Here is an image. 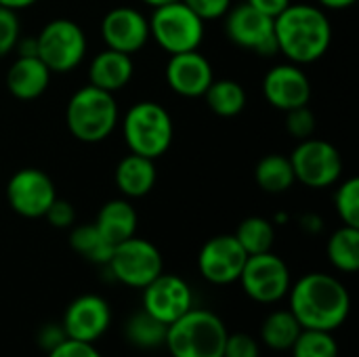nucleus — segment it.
<instances>
[{
  "label": "nucleus",
  "mask_w": 359,
  "mask_h": 357,
  "mask_svg": "<svg viewBox=\"0 0 359 357\" xmlns=\"http://www.w3.org/2000/svg\"><path fill=\"white\" fill-rule=\"evenodd\" d=\"M38 0H0V6H4V8H8V11H21V8H29V6H34Z\"/></svg>",
  "instance_id": "obj_42"
},
{
  "label": "nucleus",
  "mask_w": 359,
  "mask_h": 357,
  "mask_svg": "<svg viewBox=\"0 0 359 357\" xmlns=\"http://www.w3.org/2000/svg\"><path fill=\"white\" fill-rule=\"evenodd\" d=\"M21 36V25L15 11L0 6V57L11 53Z\"/></svg>",
  "instance_id": "obj_33"
},
{
  "label": "nucleus",
  "mask_w": 359,
  "mask_h": 357,
  "mask_svg": "<svg viewBox=\"0 0 359 357\" xmlns=\"http://www.w3.org/2000/svg\"><path fill=\"white\" fill-rule=\"evenodd\" d=\"M286 219H288V217H286L284 213H280V215L276 217V223H286Z\"/></svg>",
  "instance_id": "obj_44"
},
{
  "label": "nucleus",
  "mask_w": 359,
  "mask_h": 357,
  "mask_svg": "<svg viewBox=\"0 0 359 357\" xmlns=\"http://www.w3.org/2000/svg\"><path fill=\"white\" fill-rule=\"evenodd\" d=\"M284 124H286V130L290 137L303 141V139L313 137V133H316V114L309 109V105L294 107V109L286 112Z\"/></svg>",
  "instance_id": "obj_32"
},
{
  "label": "nucleus",
  "mask_w": 359,
  "mask_h": 357,
  "mask_svg": "<svg viewBox=\"0 0 359 357\" xmlns=\"http://www.w3.org/2000/svg\"><path fill=\"white\" fill-rule=\"evenodd\" d=\"M118 103L114 93L101 90L93 84L78 88L65 107V124L74 139L82 143L105 141L118 124Z\"/></svg>",
  "instance_id": "obj_4"
},
{
  "label": "nucleus",
  "mask_w": 359,
  "mask_h": 357,
  "mask_svg": "<svg viewBox=\"0 0 359 357\" xmlns=\"http://www.w3.org/2000/svg\"><path fill=\"white\" fill-rule=\"evenodd\" d=\"M122 133L130 154L156 160L172 145L175 126L170 114L160 103L139 101L126 112Z\"/></svg>",
  "instance_id": "obj_5"
},
{
  "label": "nucleus",
  "mask_w": 359,
  "mask_h": 357,
  "mask_svg": "<svg viewBox=\"0 0 359 357\" xmlns=\"http://www.w3.org/2000/svg\"><path fill=\"white\" fill-rule=\"evenodd\" d=\"M334 210L343 225L359 227V179L351 177L343 181L334 194Z\"/></svg>",
  "instance_id": "obj_31"
},
{
  "label": "nucleus",
  "mask_w": 359,
  "mask_h": 357,
  "mask_svg": "<svg viewBox=\"0 0 359 357\" xmlns=\"http://www.w3.org/2000/svg\"><path fill=\"white\" fill-rule=\"evenodd\" d=\"M111 326V307L101 295H80L74 299L61 320L67 339L97 343Z\"/></svg>",
  "instance_id": "obj_15"
},
{
  "label": "nucleus",
  "mask_w": 359,
  "mask_h": 357,
  "mask_svg": "<svg viewBox=\"0 0 359 357\" xmlns=\"http://www.w3.org/2000/svg\"><path fill=\"white\" fill-rule=\"evenodd\" d=\"M206 105L221 118H233L246 107V90L236 80H212L204 93Z\"/></svg>",
  "instance_id": "obj_27"
},
{
  "label": "nucleus",
  "mask_w": 359,
  "mask_h": 357,
  "mask_svg": "<svg viewBox=\"0 0 359 357\" xmlns=\"http://www.w3.org/2000/svg\"><path fill=\"white\" fill-rule=\"evenodd\" d=\"M238 282L242 284V290L250 301L259 305H273L288 295L292 278L284 259L269 250L261 255H250Z\"/></svg>",
  "instance_id": "obj_9"
},
{
  "label": "nucleus",
  "mask_w": 359,
  "mask_h": 357,
  "mask_svg": "<svg viewBox=\"0 0 359 357\" xmlns=\"http://www.w3.org/2000/svg\"><path fill=\"white\" fill-rule=\"evenodd\" d=\"M101 38L107 48L135 55L149 40V19L133 6H116L101 21Z\"/></svg>",
  "instance_id": "obj_17"
},
{
  "label": "nucleus",
  "mask_w": 359,
  "mask_h": 357,
  "mask_svg": "<svg viewBox=\"0 0 359 357\" xmlns=\"http://www.w3.org/2000/svg\"><path fill=\"white\" fill-rule=\"evenodd\" d=\"M107 267L116 282L128 288L143 290L164 271V261L156 244L145 238L133 236L114 246Z\"/></svg>",
  "instance_id": "obj_8"
},
{
  "label": "nucleus",
  "mask_w": 359,
  "mask_h": 357,
  "mask_svg": "<svg viewBox=\"0 0 359 357\" xmlns=\"http://www.w3.org/2000/svg\"><path fill=\"white\" fill-rule=\"evenodd\" d=\"M236 240L246 250V255L269 252L276 244V225L265 217H248L236 229Z\"/></svg>",
  "instance_id": "obj_28"
},
{
  "label": "nucleus",
  "mask_w": 359,
  "mask_h": 357,
  "mask_svg": "<svg viewBox=\"0 0 359 357\" xmlns=\"http://www.w3.org/2000/svg\"><path fill=\"white\" fill-rule=\"evenodd\" d=\"M63 339H67V337H65L61 324H59V326H57V324H48V326H44V328L40 330V335H38V343H40V347H44L46 351L53 349L55 345H59Z\"/></svg>",
  "instance_id": "obj_38"
},
{
  "label": "nucleus",
  "mask_w": 359,
  "mask_h": 357,
  "mask_svg": "<svg viewBox=\"0 0 359 357\" xmlns=\"http://www.w3.org/2000/svg\"><path fill=\"white\" fill-rule=\"evenodd\" d=\"M225 34L233 44L257 55L271 57L278 53L273 17L263 15L248 2L231 6L225 13Z\"/></svg>",
  "instance_id": "obj_11"
},
{
  "label": "nucleus",
  "mask_w": 359,
  "mask_h": 357,
  "mask_svg": "<svg viewBox=\"0 0 359 357\" xmlns=\"http://www.w3.org/2000/svg\"><path fill=\"white\" fill-rule=\"evenodd\" d=\"M116 187L124 198H143L147 196L158 179V170L151 158L128 154L116 166Z\"/></svg>",
  "instance_id": "obj_21"
},
{
  "label": "nucleus",
  "mask_w": 359,
  "mask_h": 357,
  "mask_svg": "<svg viewBox=\"0 0 359 357\" xmlns=\"http://www.w3.org/2000/svg\"><path fill=\"white\" fill-rule=\"evenodd\" d=\"M46 221L57 227V229H65V227H72L74 221H76V210L74 206L67 202V200H61V198H55L53 204L48 206V210L44 213Z\"/></svg>",
  "instance_id": "obj_37"
},
{
  "label": "nucleus",
  "mask_w": 359,
  "mask_h": 357,
  "mask_svg": "<svg viewBox=\"0 0 359 357\" xmlns=\"http://www.w3.org/2000/svg\"><path fill=\"white\" fill-rule=\"evenodd\" d=\"M292 357H339V343L332 332L303 330L290 347Z\"/></svg>",
  "instance_id": "obj_30"
},
{
  "label": "nucleus",
  "mask_w": 359,
  "mask_h": 357,
  "mask_svg": "<svg viewBox=\"0 0 359 357\" xmlns=\"http://www.w3.org/2000/svg\"><path fill=\"white\" fill-rule=\"evenodd\" d=\"M301 332L303 326L290 309H276L261 324V343L271 351H290Z\"/></svg>",
  "instance_id": "obj_23"
},
{
  "label": "nucleus",
  "mask_w": 359,
  "mask_h": 357,
  "mask_svg": "<svg viewBox=\"0 0 359 357\" xmlns=\"http://www.w3.org/2000/svg\"><path fill=\"white\" fill-rule=\"evenodd\" d=\"M252 8H257V11H261L263 15H267V17H278L292 0H246Z\"/></svg>",
  "instance_id": "obj_39"
},
{
  "label": "nucleus",
  "mask_w": 359,
  "mask_h": 357,
  "mask_svg": "<svg viewBox=\"0 0 359 357\" xmlns=\"http://www.w3.org/2000/svg\"><path fill=\"white\" fill-rule=\"evenodd\" d=\"M46 357H101L95 343H82L74 339H63L59 345L46 351Z\"/></svg>",
  "instance_id": "obj_36"
},
{
  "label": "nucleus",
  "mask_w": 359,
  "mask_h": 357,
  "mask_svg": "<svg viewBox=\"0 0 359 357\" xmlns=\"http://www.w3.org/2000/svg\"><path fill=\"white\" fill-rule=\"evenodd\" d=\"M290 311L303 330H339L351 314V295L347 286L324 271H313L290 284Z\"/></svg>",
  "instance_id": "obj_1"
},
{
  "label": "nucleus",
  "mask_w": 359,
  "mask_h": 357,
  "mask_svg": "<svg viewBox=\"0 0 359 357\" xmlns=\"http://www.w3.org/2000/svg\"><path fill=\"white\" fill-rule=\"evenodd\" d=\"M50 84V69L38 55H19L6 72V88L19 101H32L44 95Z\"/></svg>",
  "instance_id": "obj_19"
},
{
  "label": "nucleus",
  "mask_w": 359,
  "mask_h": 357,
  "mask_svg": "<svg viewBox=\"0 0 359 357\" xmlns=\"http://www.w3.org/2000/svg\"><path fill=\"white\" fill-rule=\"evenodd\" d=\"M164 76L168 88L181 97H204L206 88L215 80L210 61L198 50L170 55Z\"/></svg>",
  "instance_id": "obj_18"
},
{
  "label": "nucleus",
  "mask_w": 359,
  "mask_h": 357,
  "mask_svg": "<svg viewBox=\"0 0 359 357\" xmlns=\"http://www.w3.org/2000/svg\"><path fill=\"white\" fill-rule=\"evenodd\" d=\"M263 95L267 103L276 109L290 112L294 107L309 105L311 80L305 69L297 63L273 65L263 78Z\"/></svg>",
  "instance_id": "obj_16"
},
{
  "label": "nucleus",
  "mask_w": 359,
  "mask_h": 357,
  "mask_svg": "<svg viewBox=\"0 0 359 357\" xmlns=\"http://www.w3.org/2000/svg\"><path fill=\"white\" fill-rule=\"evenodd\" d=\"M38 57L50 74H67L76 69L86 57V34L82 27L65 17L50 19L36 36Z\"/></svg>",
  "instance_id": "obj_7"
},
{
  "label": "nucleus",
  "mask_w": 359,
  "mask_h": 357,
  "mask_svg": "<svg viewBox=\"0 0 359 357\" xmlns=\"http://www.w3.org/2000/svg\"><path fill=\"white\" fill-rule=\"evenodd\" d=\"M133 72L135 65L130 55L105 48L97 53L88 65V84L107 93H118L130 82Z\"/></svg>",
  "instance_id": "obj_20"
},
{
  "label": "nucleus",
  "mask_w": 359,
  "mask_h": 357,
  "mask_svg": "<svg viewBox=\"0 0 359 357\" xmlns=\"http://www.w3.org/2000/svg\"><path fill=\"white\" fill-rule=\"evenodd\" d=\"M223 357H261L259 341L246 332H233L227 335Z\"/></svg>",
  "instance_id": "obj_34"
},
{
  "label": "nucleus",
  "mask_w": 359,
  "mask_h": 357,
  "mask_svg": "<svg viewBox=\"0 0 359 357\" xmlns=\"http://www.w3.org/2000/svg\"><path fill=\"white\" fill-rule=\"evenodd\" d=\"M141 2H145L151 8H158V6H164V4H170V2H177V0H141Z\"/></svg>",
  "instance_id": "obj_43"
},
{
  "label": "nucleus",
  "mask_w": 359,
  "mask_h": 357,
  "mask_svg": "<svg viewBox=\"0 0 359 357\" xmlns=\"http://www.w3.org/2000/svg\"><path fill=\"white\" fill-rule=\"evenodd\" d=\"M57 198L50 177L40 168H21L6 183L11 208L25 219H40Z\"/></svg>",
  "instance_id": "obj_14"
},
{
  "label": "nucleus",
  "mask_w": 359,
  "mask_h": 357,
  "mask_svg": "<svg viewBox=\"0 0 359 357\" xmlns=\"http://www.w3.org/2000/svg\"><path fill=\"white\" fill-rule=\"evenodd\" d=\"M204 23L223 19L225 13L231 8V0H183Z\"/></svg>",
  "instance_id": "obj_35"
},
{
  "label": "nucleus",
  "mask_w": 359,
  "mask_h": 357,
  "mask_svg": "<svg viewBox=\"0 0 359 357\" xmlns=\"http://www.w3.org/2000/svg\"><path fill=\"white\" fill-rule=\"evenodd\" d=\"M301 227L305 229V231H309V234H318V231H322V227H324V223H322V219L318 217V215H303L301 217Z\"/></svg>",
  "instance_id": "obj_40"
},
{
  "label": "nucleus",
  "mask_w": 359,
  "mask_h": 357,
  "mask_svg": "<svg viewBox=\"0 0 359 357\" xmlns=\"http://www.w3.org/2000/svg\"><path fill=\"white\" fill-rule=\"evenodd\" d=\"M328 261L343 274H355L359 269V227L343 225L328 238Z\"/></svg>",
  "instance_id": "obj_25"
},
{
  "label": "nucleus",
  "mask_w": 359,
  "mask_h": 357,
  "mask_svg": "<svg viewBox=\"0 0 359 357\" xmlns=\"http://www.w3.org/2000/svg\"><path fill=\"white\" fill-rule=\"evenodd\" d=\"M95 227L111 246H116L137 236V210L126 198L109 200L101 206Z\"/></svg>",
  "instance_id": "obj_22"
},
{
  "label": "nucleus",
  "mask_w": 359,
  "mask_h": 357,
  "mask_svg": "<svg viewBox=\"0 0 359 357\" xmlns=\"http://www.w3.org/2000/svg\"><path fill=\"white\" fill-rule=\"evenodd\" d=\"M227 335L225 322L215 311L191 307L168 326L164 347L170 357H223Z\"/></svg>",
  "instance_id": "obj_3"
},
{
  "label": "nucleus",
  "mask_w": 359,
  "mask_h": 357,
  "mask_svg": "<svg viewBox=\"0 0 359 357\" xmlns=\"http://www.w3.org/2000/svg\"><path fill=\"white\" fill-rule=\"evenodd\" d=\"M255 181L267 194L288 191L297 183L290 158H286L282 154H269V156L261 158L259 164L255 166Z\"/></svg>",
  "instance_id": "obj_24"
},
{
  "label": "nucleus",
  "mask_w": 359,
  "mask_h": 357,
  "mask_svg": "<svg viewBox=\"0 0 359 357\" xmlns=\"http://www.w3.org/2000/svg\"><path fill=\"white\" fill-rule=\"evenodd\" d=\"M276 44L290 63L307 65L322 59L332 42V25L322 6L290 2L276 19Z\"/></svg>",
  "instance_id": "obj_2"
},
{
  "label": "nucleus",
  "mask_w": 359,
  "mask_h": 357,
  "mask_svg": "<svg viewBox=\"0 0 359 357\" xmlns=\"http://www.w3.org/2000/svg\"><path fill=\"white\" fill-rule=\"evenodd\" d=\"M246 259L248 255L233 234L215 236L200 248L198 271L208 284L229 286L240 280Z\"/></svg>",
  "instance_id": "obj_12"
},
{
  "label": "nucleus",
  "mask_w": 359,
  "mask_h": 357,
  "mask_svg": "<svg viewBox=\"0 0 359 357\" xmlns=\"http://www.w3.org/2000/svg\"><path fill=\"white\" fill-rule=\"evenodd\" d=\"M294 179L311 189H324L339 183L343 158L339 149L324 139H303L290 154Z\"/></svg>",
  "instance_id": "obj_10"
},
{
  "label": "nucleus",
  "mask_w": 359,
  "mask_h": 357,
  "mask_svg": "<svg viewBox=\"0 0 359 357\" xmlns=\"http://www.w3.org/2000/svg\"><path fill=\"white\" fill-rule=\"evenodd\" d=\"M191 307H194L191 286L179 276L162 271L154 282H149L143 288L141 309L166 326L177 322Z\"/></svg>",
  "instance_id": "obj_13"
},
{
  "label": "nucleus",
  "mask_w": 359,
  "mask_h": 357,
  "mask_svg": "<svg viewBox=\"0 0 359 357\" xmlns=\"http://www.w3.org/2000/svg\"><path fill=\"white\" fill-rule=\"evenodd\" d=\"M149 38L168 55L198 50L204 40V21L183 0H177L154 8L149 17Z\"/></svg>",
  "instance_id": "obj_6"
},
{
  "label": "nucleus",
  "mask_w": 359,
  "mask_h": 357,
  "mask_svg": "<svg viewBox=\"0 0 359 357\" xmlns=\"http://www.w3.org/2000/svg\"><path fill=\"white\" fill-rule=\"evenodd\" d=\"M166 330H168L166 324L158 322V320L151 318L147 311L139 309V311H135V314L126 320L124 337H126V341H128L133 347L143 349V351H151V349L164 347Z\"/></svg>",
  "instance_id": "obj_26"
},
{
  "label": "nucleus",
  "mask_w": 359,
  "mask_h": 357,
  "mask_svg": "<svg viewBox=\"0 0 359 357\" xmlns=\"http://www.w3.org/2000/svg\"><path fill=\"white\" fill-rule=\"evenodd\" d=\"M358 0H318V4L322 8H332V11H343V8H349L353 6Z\"/></svg>",
  "instance_id": "obj_41"
},
{
  "label": "nucleus",
  "mask_w": 359,
  "mask_h": 357,
  "mask_svg": "<svg viewBox=\"0 0 359 357\" xmlns=\"http://www.w3.org/2000/svg\"><path fill=\"white\" fill-rule=\"evenodd\" d=\"M69 246L86 261L95 265H107L114 246L99 234V229L93 225H78L69 234Z\"/></svg>",
  "instance_id": "obj_29"
}]
</instances>
